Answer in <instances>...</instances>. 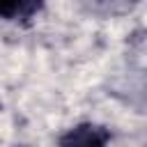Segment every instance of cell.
Returning a JSON list of instances; mask_svg holds the SVG:
<instances>
[{"instance_id": "1", "label": "cell", "mask_w": 147, "mask_h": 147, "mask_svg": "<svg viewBox=\"0 0 147 147\" xmlns=\"http://www.w3.org/2000/svg\"><path fill=\"white\" fill-rule=\"evenodd\" d=\"M108 140H110V133L96 124H78L60 138L62 145H87V147L90 145H106Z\"/></svg>"}, {"instance_id": "2", "label": "cell", "mask_w": 147, "mask_h": 147, "mask_svg": "<svg viewBox=\"0 0 147 147\" xmlns=\"http://www.w3.org/2000/svg\"><path fill=\"white\" fill-rule=\"evenodd\" d=\"M39 7V0H0V18H25Z\"/></svg>"}]
</instances>
